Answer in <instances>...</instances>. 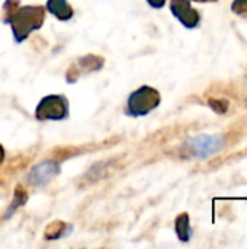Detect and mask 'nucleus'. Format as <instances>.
I'll list each match as a JSON object with an SVG mask.
<instances>
[{"mask_svg": "<svg viewBox=\"0 0 247 249\" xmlns=\"http://www.w3.org/2000/svg\"><path fill=\"white\" fill-rule=\"evenodd\" d=\"M44 20H45V7L36 4L19 7L13 15L12 20L9 22V25L12 26L13 39L16 42H23L25 39H28V36L32 32L42 28Z\"/></svg>", "mask_w": 247, "mask_h": 249, "instance_id": "1", "label": "nucleus"}, {"mask_svg": "<svg viewBox=\"0 0 247 249\" xmlns=\"http://www.w3.org/2000/svg\"><path fill=\"white\" fill-rule=\"evenodd\" d=\"M162 102L160 92L151 86H140L135 89L127 99V108L125 112L130 117H144L154 111Z\"/></svg>", "mask_w": 247, "mask_h": 249, "instance_id": "2", "label": "nucleus"}, {"mask_svg": "<svg viewBox=\"0 0 247 249\" xmlns=\"http://www.w3.org/2000/svg\"><path fill=\"white\" fill-rule=\"evenodd\" d=\"M68 115V101L64 95H47L35 108V118L38 121H63Z\"/></svg>", "mask_w": 247, "mask_h": 249, "instance_id": "3", "label": "nucleus"}, {"mask_svg": "<svg viewBox=\"0 0 247 249\" xmlns=\"http://www.w3.org/2000/svg\"><path fill=\"white\" fill-rule=\"evenodd\" d=\"M224 147V140L221 136H210V134H202L194 139H189L183 144L185 155L189 158H208L214 153H218Z\"/></svg>", "mask_w": 247, "mask_h": 249, "instance_id": "4", "label": "nucleus"}, {"mask_svg": "<svg viewBox=\"0 0 247 249\" xmlns=\"http://www.w3.org/2000/svg\"><path fill=\"white\" fill-rule=\"evenodd\" d=\"M170 12L172 15L188 29H194L201 22L199 12L192 7L191 0H170Z\"/></svg>", "mask_w": 247, "mask_h": 249, "instance_id": "5", "label": "nucleus"}, {"mask_svg": "<svg viewBox=\"0 0 247 249\" xmlns=\"http://www.w3.org/2000/svg\"><path fill=\"white\" fill-rule=\"evenodd\" d=\"M60 174V166L57 160H44L35 168L28 175V182L33 187H42L47 182H49L54 177Z\"/></svg>", "mask_w": 247, "mask_h": 249, "instance_id": "6", "label": "nucleus"}, {"mask_svg": "<svg viewBox=\"0 0 247 249\" xmlns=\"http://www.w3.org/2000/svg\"><path fill=\"white\" fill-rule=\"evenodd\" d=\"M45 9L58 20H70L74 16V10L67 0H47Z\"/></svg>", "mask_w": 247, "mask_h": 249, "instance_id": "7", "label": "nucleus"}, {"mask_svg": "<svg viewBox=\"0 0 247 249\" xmlns=\"http://www.w3.org/2000/svg\"><path fill=\"white\" fill-rule=\"evenodd\" d=\"M105 64V58L100 57V55H95V54H89V55H84L82 58L77 60L76 66L79 67L80 73H92V71H98L103 67Z\"/></svg>", "mask_w": 247, "mask_h": 249, "instance_id": "8", "label": "nucleus"}, {"mask_svg": "<svg viewBox=\"0 0 247 249\" xmlns=\"http://www.w3.org/2000/svg\"><path fill=\"white\" fill-rule=\"evenodd\" d=\"M70 232H71V225H68L63 220H54L45 228L44 238L47 241H55V239H60V238L68 235Z\"/></svg>", "mask_w": 247, "mask_h": 249, "instance_id": "9", "label": "nucleus"}, {"mask_svg": "<svg viewBox=\"0 0 247 249\" xmlns=\"http://www.w3.org/2000/svg\"><path fill=\"white\" fill-rule=\"evenodd\" d=\"M175 231L181 242H189L192 238V228L188 213H181L175 220Z\"/></svg>", "mask_w": 247, "mask_h": 249, "instance_id": "10", "label": "nucleus"}, {"mask_svg": "<svg viewBox=\"0 0 247 249\" xmlns=\"http://www.w3.org/2000/svg\"><path fill=\"white\" fill-rule=\"evenodd\" d=\"M28 197H29V196H28V191H26L22 185H16L15 193H13V200H12V204H10L9 210H7L6 217H9V216L12 214V212H15L16 209L25 206L26 201H28Z\"/></svg>", "mask_w": 247, "mask_h": 249, "instance_id": "11", "label": "nucleus"}, {"mask_svg": "<svg viewBox=\"0 0 247 249\" xmlns=\"http://www.w3.org/2000/svg\"><path fill=\"white\" fill-rule=\"evenodd\" d=\"M19 7H20V0H4L1 7V22L7 25Z\"/></svg>", "mask_w": 247, "mask_h": 249, "instance_id": "12", "label": "nucleus"}, {"mask_svg": "<svg viewBox=\"0 0 247 249\" xmlns=\"http://www.w3.org/2000/svg\"><path fill=\"white\" fill-rule=\"evenodd\" d=\"M231 12L236 13L237 16L247 19V0H233Z\"/></svg>", "mask_w": 247, "mask_h": 249, "instance_id": "13", "label": "nucleus"}, {"mask_svg": "<svg viewBox=\"0 0 247 249\" xmlns=\"http://www.w3.org/2000/svg\"><path fill=\"white\" fill-rule=\"evenodd\" d=\"M80 76H82V73H80L79 67H77L76 64H73V66L68 67V70H67V73H66V80H67L68 83H76V82L79 80Z\"/></svg>", "mask_w": 247, "mask_h": 249, "instance_id": "14", "label": "nucleus"}, {"mask_svg": "<svg viewBox=\"0 0 247 249\" xmlns=\"http://www.w3.org/2000/svg\"><path fill=\"white\" fill-rule=\"evenodd\" d=\"M147 3L154 9H162L166 4V0H147Z\"/></svg>", "mask_w": 247, "mask_h": 249, "instance_id": "15", "label": "nucleus"}, {"mask_svg": "<svg viewBox=\"0 0 247 249\" xmlns=\"http://www.w3.org/2000/svg\"><path fill=\"white\" fill-rule=\"evenodd\" d=\"M4 156H6V152H4V147L0 144V165L4 162Z\"/></svg>", "mask_w": 247, "mask_h": 249, "instance_id": "16", "label": "nucleus"}, {"mask_svg": "<svg viewBox=\"0 0 247 249\" xmlns=\"http://www.w3.org/2000/svg\"><path fill=\"white\" fill-rule=\"evenodd\" d=\"M192 1H198V3H213V1H218V0H192Z\"/></svg>", "mask_w": 247, "mask_h": 249, "instance_id": "17", "label": "nucleus"}]
</instances>
